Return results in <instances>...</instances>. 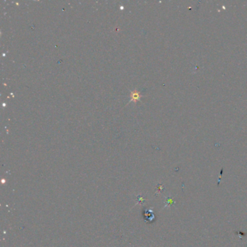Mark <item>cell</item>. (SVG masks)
Instances as JSON below:
<instances>
[{
  "label": "cell",
  "instance_id": "obj_1",
  "mask_svg": "<svg viewBox=\"0 0 247 247\" xmlns=\"http://www.w3.org/2000/svg\"><path fill=\"white\" fill-rule=\"evenodd\" d=\"M141 97V95L140 94V93H139V91H137L136 90V91H131V93H130V101H131V102H134V103H136L137 101L140 100Z\"/></svg>",
  "mask_w": 247,
  "mask_h": 247
}]
</instances>
